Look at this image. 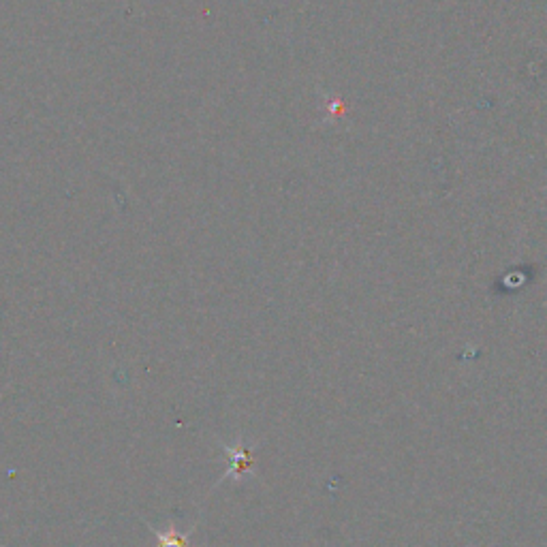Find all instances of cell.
Returning a JSON list of instances; mask_svg holds the SVG:
<instances>
[{
	"label": "cell",
	"instance_id": "cell-1",
	"mask_svg": "<svg viewBox=\"0 0 547 547\" xmlns=\"http://www.w3.org/2000/svg\"><path fill=\"white\" fill-rule=\"evenodd\" d=\"M225 453H227V477H244V475H253L255 468V458H253V449L250 445H246L242 439L233 441L231 445H223Z\"/></svg>",
	"mask_w": 547,
	"mask_h": 547
},
{
	"label": "cell",
	"instance_id": "cell-2",
	"mask_svg": "<svg viewBox=\"0 0 547 547\" xmlns=\"http://www.w3.org/2000/svg\"><path fill=\"white\" fill-rule=\"evenodd\" d=\"M156 535V547H191V530H178L174 524H169L163 530H154Z\"/></svg>",
	"mask_w": 547,
	"mask_h": 547
}]
</instances>
